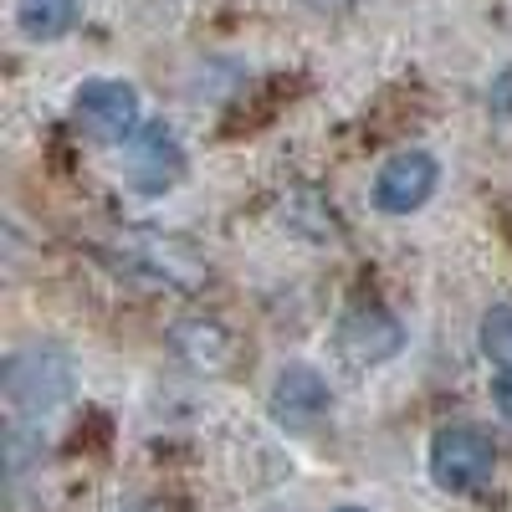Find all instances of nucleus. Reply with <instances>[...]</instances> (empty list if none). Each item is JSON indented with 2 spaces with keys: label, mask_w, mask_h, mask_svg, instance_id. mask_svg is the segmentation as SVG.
Returning <instances> with one entry per match:
<instances>
[{
  "label": "nucleus",
  "mask_w": 512,
  "mask_h": 512,
  "mask_svg": "<svg viewBox=\"0 0 512 512\" xmlns=\"http://www.w3.org/2000/svg\"><path fill=\"white\" fill-rule=\"evenodd\" d=\"M103 256H108L118 272L139 277V282H149V287H169V292H195V287H205V277H210L205 256H200L185 236H175V231L128 226V231L108 236Z\"/></svg>",
  "instance_id": "1"
},
{
  "label": "nucleus",
  "mask_w": 512,
  "mask_h": 512,
  "mask_svg": "<svg viewBox=\"0 0 512 512\" xmlns=\"http://www.w3.org/2000/svg\"><path fill=\"white\" fill-rule=\"evenodd\" d=\"M77 390V369L67 359V349L57 344H31V349H16L0 369V395L11 405V420H26V425H41L52 410H62Z\"/></svg>",
  "instance_id": "2"
},
{
  "label": "nucleus",
  "mask_w": 512,
  "mask_h": 512,
  "mask_svg": "<svg viewBox=\"0 0 512 512\" xmlns=\"http://www.w3.org/2000/svg\"><path fill=\"white\" fill-rule=\"evenodd\" d=\"M333 349H338V359H344L349 369H374V364H390L405 349V328L384 303L359 297V303H349L344 318H338Z\"/></svg>",
  "instance_id": "3"
},
{
  "label": "nucleus",
  "mask_w": 512,
  "mask_h": 512,
  "mask_svg": "<svg viewBox=\"0 0 512 512\" xmlns=\"http://www.w3.org/2000/svg\"><path fill=\"white\" fill-rule=\"evenodd\" d=\"M425 461H431V482L441 492H482L492 482L497 451L477 425H441Z\"/></svg>",
  "instance_id": "4"
},
{
  "label": "nucleus",
  "mask_w": 512,
  "mask_h": 512,
  "mask_svg": "<svg viewBox=\"0 0 512 512\" xmlns=\"http://www.w3.org/2000/svg\"><path fill=\"white\" fill-rule=\"evenodd\" d=\"M72 108H77L82 134L98 139V144H128L144 128L139 123V88H134V82H118V77L82 82Z\"/></svg>",
  "instance_id": "5"
},
{
  "label": "nucleus",
  "mask_w": 512,
  "mask_h": 512,
  "mask_svg": "<svg viewBox=\"0 0 512 512\" xmlns=\"http://www.w3.org/2000/svg\"><path fill=\"white\" fill-rule=\"evenodd\" d=\"M123 175L144 195H164L185 175V144L169 123H144L134 139L123 144Z\"/></svg>",
  "instance_id": "6"
},
{
  "label": "nucleus",
  "mask_w": 512,
  "mask_h": 512,
  "mask_svg": "<svg viewBox=\"0 0 512 512\" xmlns=\"http://www.w3.org/2000/svg\"><path fill=\"white\" fill-rule=\"evenodd\" d=\"M441 185V164L431 149H400L379 164L374 175V205L384 210V216H410V210H420L425 200L436 195Z\"/></svg>",
  "instance_id": "7"
},
{
  "label": "nucleus",
  "mask_w": 512,
  "mask_h": 512,
  "mask_svg": "<svg viewBox=\"0 0 512 512\" xmlns=\"http://www.w3.org/2000/svg\"><path fill=\"white\" fill-rule=\"evenodd\" d=\"M169 349H175V359L190 374H226L236 364V333L221 318L195 313V318H180L169 328Z\"/></svg>",
  "instance_id": "8"
},
{
  "label": "nucleus",
  "mask_w": 512,
  "mask_h": 512,
  "mask_svg": "<svg viewBox=\"0 0 512 512\" xmlns=\"http://www.w3.org/2000/svg\"><path fill=\"white\" fill-rule=\"evenodd\" d=\"M272 415L282 431H313V425L328 415V384L318 369L308 364H287L272 384Z\"/></svg>",
  "instance_id": "9"
},
{
  "label": "nucleus",
  "mask_w": 512,
  "mask_h": 512,
  "mask_svg": "<svg viewBox=\"0 0 512 512\" xmlns=\"http://www.w3.org/2000/svg\"><path fill=\"white\" fill-rule=\"evenodd\" d=\"M282 221H287L297 236H308V241H338V236H344V221L333 216L328 195L313 190V185H292V190L282 195Z\"/></svg>",
  "instance_id": "10"
},
{
  "label": "nucleus",
  "mask_w": 512,
  "mask_h": 512,
  "mask_svg": "<svg viewBox=\"0 0 512 512\" xmlns=\"http://www.w3.org/2000/svg\"><path fill=\"white\" fill-rule=\"evenodd\" d=\"M82 0H16V26L31 41H57L77 26Z\"/></svg>",
  "instance_id": "11"
},
{
  "label": "nucleus",
  "mask_w": 512,
  "mask_h": 512,
  "mask_svg": "<svg viewBox=\"0 0 512 512\" xmlns=\"http://www.w3.org/2000/svg\"><path fill=\"white\" fill-rule=\"evenodd\" d=\"M477 349H482L487 364H497V374L512 369V303L487 308V318H482V328H477Z\"/></svg>",
  "instance_id": "12"
},
{
  "label": "nucleus",
  "mask_w": 512,
  "mask_h": 512,
  "mask_svg": "<svg viewBox=\"0 0 512 512\" xmlns=\"http://www.w3.org/2000/svg\"><path fill=\"white\" fill-rule=\"evenodd\" d=\"M487 103H492V113H497V118H512V67H502V72L492 77Z\"/></svg>",
  "instance_id": "13"
},
{
  "label": "nucleus",
  "mask_w": 512,
  "mask_h": 512,
  "mask_svg": "<svg viewBox=\"0 0 512 512\" xmlns=\"http://www.w3.org/2000/svg\"><path fill=\"white\" fill-rule=\"evenodd\" d=\"M492 400H497L502 420H512V369H502V374H497V384H492Z\"/></svg>",
  "instance_id": "14"
},
{
  "label": "nucleus",
  "mask_w": 512,
  "mask_h": 512,
  "mask_svg": "<svg viewBox=\"0 0 512 512\" xmlns=\"http://www.w3.org/2000/svg\"><path fill=\"white\" fill-rule=\"evenodd\" d=\"M128 512H164L159 502H139V507H128Z\"/></svg>",
  "instance_id": "15"
},
{
  "label": "nucleus",
  "mask_w": 512,
  "mask_h": 512,
  "mask_svg": "<svg viewBox=\"0 0 512 512\" xmlns=\"http://www.w3.org/2000/svg\"><path fill=\"white\" fill-rule=\"evenodd\" d=\"M338 512H364V507H338Z\"/></svg>",
  "instance_id": "16"
}]
</instances>
